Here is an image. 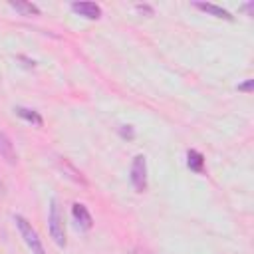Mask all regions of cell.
Listing matches in <instances>:
<instances>
[{"label":"cell","instance_id":"obj_15","mask_svg":"<svg viewBox=\"0 0 254 254\" xmlns=\"http://www.w3.org/2000/svg\"><path fill=\"white\" fill-rule=\"evenodd\" d=\"M129 254H151V252H149L147 248H141V246H135V248H133V250H131Z\"/></svg>","mask_w":254,"mask_h":254},{"label":"cell","instance_id":"obj_6","mask_svg":"<svg viewBox=\"0 0 254 254\" xmlns=\"http://www.w3.org/2000/svg\"><path fill=\"white\" fill-rule=\"evenodd\" d=\"M192 6H194V8H198V10H202V12H206V14H210V16L224 18V20H232V14H230L228 10H224V8H220V6H216V4H210V2H194Z\"/></svg>","mask_w":254,"mask_h":254},{"label":"cell","instance_id":"obj_12","mask_svg":"<svg viewBox=\"0 0 254 254\" xmlns=\"http://www.w3.org/2000/svg\"><path fill=\"white\" fill-rule=\"evenodd\" d=\"M119 135H121L123 139H133V137H135V131H133L131 125H123V127H119Z\"/></svg>","mask_w":254,"mask_h":254},{"label":"cell","instance_id":"obj_17","mask_svg":"<svg viewBox=\"0 0 254 254\" xmlns=\"http://www.w3.org/2000/svg\"><path fill=\"white\" fill-rule=\"evenodd\" d=\"M0 192H4V185H2V181H0Z\"/></svg>","mask_w":254,"mask_h":254},{"label":"cell","instance_id":"obj_9","mask_svg":"<svg viewBox=\"0 0 254 254\" xmlns=\"http://www.w3.org/2000/svg\"><path fill=\"white\" fill-rule=\"evenodd\" d=\"M0 155L8 161V163H16L18 161V157H16V151H14V145H12V141L0 131Z\"/></svg>","mask_w":254,"mask_h":254},{"label":"cell","instance_id":"obj_16","mask_svg":"<svg viewBox=\"0 0 254 254\" xmlns=\"http://www.w3.org/2000/svg\"><path fill=\"white\" fill-rule=\"evenodd\" d=\"M252 8H254V2H248V4H244V6H242V10H244L248 16H252Z\"/></svg>","mask_w":254,"mask_h":254},{"label":"cell","instance_id":"obj_4","mask_svg":"<svg viewBox=\"0 0 254 254\" xmlns=\"http://www.w3.org/2000/svg\"><path fill=\"white\" fill-rule=\"evenodd\" d=\"M71 216H73L77 228H81V230H89V228L93 226V218H91L87 206L81 204V202H73V206H71Z\"/></svg>","mask_w":254,"mask_h":254},{"label":"cell","instance_id":"obj_2","mask_svg":"<svg viewBox=\"0 0 254 254\" xmlns=\"http://www.w3.org/2000/svg\"><path fill=\"white\" fill-rule=\"evenodd\" d=\"M14 222H16V226H18V230H20V234H22L24 242H26V244H28V248L32 250V254H46L44 244H42V240H40L38 232L32 228V224H30L24 216H20V214H16V216H14Z\"/></svg>","mask_w":254,"mask_h":254},{"label":"cell","instance_id":"obj_13","mask_svg":"<svg viewBox=\"0 0 254 254\" xmlns=\"http://www.w3.org/2000/svg\"><path fill=\"white\" fill-rule=\"evenodd\" d=\"M135 10L141 12V14H147V16H153V8L149 4H135Z\"/></svg>","mask_w":254,"mask_h":254},{"label":"cell","instance_id":"obj_5","mask_svg":"<svg viewBox=\"0 0 254 254\" xmlns=\"http://www.w3.org/2000/svg\"><path fill=\"white\" fill-rule=\"evenodd\" d=\"M69 8H71L75 14L83 16V18H89V20L101 18V6L95 4V2H71Z\"/></svg>","mask_w":254,"mask_h":254},{"label":"cell","instance_id":"obj_3","mask_svg":"<svg viewBox=\"0 0 254 254\" xmlns=\"http://www.w3.org/2000/svg\"><path fill=\"white\" fill-rule=\"evenodd\" d=\"M131 185L137 192L147 190V161L145 155H135L131 161Z\"/></svg>","mask_w":254,"mask_h":254},{"label":"cell","instance_id":"obj_8","mask_svg":"<svg viewBox=\"0 0 254 254\" xmlns=\"http://www.w3.org/2000/svg\"><path fill=\"white\" fill-rule=\"evenodd\" d=\"M8 6L24 16H40V8L32 2H24V0H16V2H8Z\"/></svg>","mask_w":254,"mask_h":254},{"label":"cell","instance_id":"obj_11","mask_svg":"<svg viewBox=\"0 0 254 254\" xmlns=\"http://www.w3.org/2000/svg\"><path fill=\"white\" fill-rule=\"evenodd\" d=\"M60 167H62V169H64L65 173H69V179H73L75 183H81V185H87V181H85V179L81 177V173H79V171H75V169H73V167H71V165H69V163H67L65 159H64V161L60 159Z\"/></svg>","mask_w":254,"mask_h":254},{"label":"cell","instance_id":"obj_10","mask_svg":"<svg viewBox=\"0 0 254 254\" xmlns=\"http://www.w3.org/2000/svg\"><path fill=\"white\" fill-rule=\"evenodd\" d=\"M16 113H18L22 119H26L28 123L36 125V127H42V125H44L42 115H40L38 111H34V109H28V107H16Z\"/></svg>","mask_w":254,"mask_h":254},{"label":"cell","instance_id":"obj_7","mask_svg":"<svg viewBox=\"0 0 254 254\" xmlns=\"http://www.w3.org/2000/svg\"><path fill=\"white\" fill-rule=\"evenodd\" d=\"M187 165H189L190 171L202 175V173H204V157H202V153L190 149V151L187 153Z\"/></svg>","mask_w":254,"mask_h":254},{"label":"cell","instance_id":"obj_14","mask_svg":"<svg viewBox=\"0 0 254 254\" xmlns=\"http://www.w3.org/2000/svg\"><path fill=\"white\" fill-rule=\"evenodd\" d=\"M252 85H254V79H248V81L236 85V89H238V91H246V93H250V91H252Z\"/></svg>","mask_w":254,"mask_h":254},{"label":"cell","instance_id":"obj_1","mask_svg":"<svg viewBox=\"0 0 254 254\" xmlns=\"http://www.w3.org/2000/svg\"><path fill=\"white\" fill-rule=\"evenodd\" d=\"M48 226H50V234L54 238V242L64 248L65 246V226H64V214L60 210V204L56 198L50 200V214H48Z\"/></svg>","mask_w":254,"mask_h":254}]
</instances>
